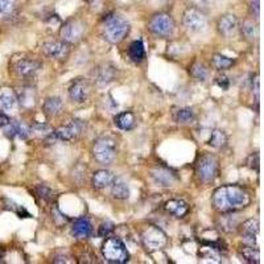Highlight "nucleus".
Masks as SVG:
<instances>
[{
  "label": "nucleus",
  "mask_w": 264,
  "mask_h": 264,
  "mask_svg": "<svg viewBox=\"0 0 264 264\" xmlns=\"http://www.w3.org/2000/svg\"><path fill=\"white\" fill-rule=\"evenodd\" d=\"M250 202V193L238 185L221 186L213 194V206L219 213H235L247 208Z\"/></svg>",
  "instance_id": "1"
},
{
  "label": "nucleus",
  "mask_w": 264,
  "mask_h": 264,
  "mask_svg": "<svg viewBox=\"0 0 264 264\" xmlns=\"http://www.w3.org/2000/svg\"><path fill=\"white\" fill-rule=\"evenodd\" d=\"M129 32V24L119 15L107 16L103 23V37L111 44L122 42Z\"/></svg>",
  "instance_id": "2"
},
{
  "label": "nucleus",
  "mask_w": 264,
  "mask_h": 264,
  "mask_svg": "<svg viewBox=\"0 0 264 264\" xmlns=\"http://www.w3.org/2000/svg\"><path fill=\"white\" fill-rule=\"evenodd\" d=\"M102 254L108 263L114 264L127 263L129 259L126 245L119 238H114V236H107L102 245Z\"/></svg>",
  "instance_id": "3"
},
{
  "label": "nucleus",
  "mask_w": 264,
  "mask_h": 264,
  "mask_svg": "<svg viewBox=\"0 0 264 264\" xmlns=\"http://www.w3.org/2000/svg\"><path fill=\"white\" fill-rule=\"evenodd\" d=\"M92 151L98 163L110 165L117 158V142L110 136H101L94 142Z\"/></svg>",
  "instance_id": "4"
},
{
  "label": "nucleus",
  "mask_w": 264,
  "mask_h": 264,
  "mask_svg": "<svg viewBox=\"0 0 264 264\" xmlns=\"http://www.w3.org/2000/svg\"><path fill=\"white\" fill-rule=\"evenodd\" d=\"M218 159L211 153H204L195 161V174L202 183H213L218 177Z\"/></svg>",
  "instance_id": "5"
},
{
  "label": "nucleus",
  "mask_w": 264,
  "mask_h": 264,
  "mask_svg": "<svg viewBox=\"0 0 264 264\" xmlns=\"http://www.w3.org/2000/svg\"><path fill=\"white\" fill-rule=\"evenodd\" d=\"M142 242L148 252L163 250L168 243V238L163 230L156 226H148L142 233Z\"/></svg>",
  "instance_id": "6"
},
{
  "label": "nucleus",
  "mask_w": 264,
  "mask_h": 264,
  "mask_svg": "<svg viewBox=\"0 0 264 264\" xmlns=\"http://www.w3.org/2000/svg\"><path fill=\"white\" fill-rule=\"evenodd\" d=\"M174 20L168 13H158V15L152 16L149 23H148V28L149 31L158 37H169L174 32Z\"/></svg>",
  "instance_id": "7"
},
{
  "label": "nucleus",
  "mask_w": 264,
  "mask_h": 264,
  "mask_svg": "<svg viewBox=\"0 0 264 264\" xmlns=\"http://www.w3.org/2000/svg\"><path fill=\"white\" fill-rule=\"evenodd\" d=\"M86 129V123L81 119H73L72 122L65 127L56 129L48 136L47 139H53V140H61V142H72L74 139L78 138L82 132Z\"/></svg>",
  "instance_id": "8"
},
{
  "label": "nucleus",
  "mask_w": 264,
  "mask_h": 264,
  "mask_svg": "<svg viewBox=\"0 0 264 264\" xmlns=\"http://www.w3.org/2000/svg\"><path fill=\"white\" fill-rule=\"evenodd\" d=\"M86 32V24L81 19H69L61 27L60 36L69 44H76L82 40Z\"/></svg>",
  "instance_id": "9"
},
{
  "label": "nucleus",
  "mask_w": 264,
  "mask_h": 264,
  "mask_svg": "<svg viewBox=\"0 0 264 264\" xmlns=\"http://www.w3.org/2000/svg\"><path fill=\"white\" fill-rule=\"evenodd\" d=\"M183 23L188 31L193 32V33H200V32L205 31L208 20H206L204 11L198 10L197 7H189L184 12Z\"/></svg>",
  "instance_id": "10"
},
{
  "label": "nucleus",
  "mask_w": 264,
  "mask_h": 264,
  "mask_svg": "<svg viewBox=\"0 0 264 264\" xmlns=\"http://www.w3.org/2000/svg\"><path fill=\"white\" fill-rule=\"evenodd\" d=\"M117 77L118 69L110 62L101 63L93 70V79L98 86H102V87L110 85L111 82L117 79Z\"/></svg>",
  "instance_id": "11"
},
{
  "label": "nucleus",
  "mask_w": 264,
  "mask_h": 264,
  "mask_svg": "<svg viewBox=\"0 0 264 264\" xmlns=\"http://www.w3.org/2000/svg\"><path fill=\"white\" fill-rule=\"evenodd\" d=\"M13 72L20 78H32L37 74L38 70L42 68L41 62L29 58H19L13 62Z\"/></svg>",
  "instance_id": "12"
},
{
  "label": "nucleus",
  "mask_w": 264,
  "mask_h": 264,
  "mask_svg": "<svg viewBox=\"0 0 264 264\" xmlns=\"http://www.w3.org/2000/svg\"><path fill=\"white\" fill-rule=\"evenodd\" d=\"M90 95V83L83 78H77L69 86V97L74 103H85Z\"/></svg>",
  "instance_id": "13"
},
{
  "label": "nucleus",
  "mask_w": 264,
  "mask_h": 264,
  "mask_svg": "<svg viewBox=\"0 0 264 264\" xmlns=\"http://www.w3.org/2000/svg\"><path fill=\"white\" fill-rule=\"evenodd\" d=\"M42 51L54 60H65L70 53V44L66 41H51L42 45Z\"/></svg>",
  "instance_id": "14"
},
{
  "label": "nucleus",
  "mask_w": 264,
  "mask_h": 264,
  "mask_svg": "<svg viewBox=\"0 0 264 264\" xmlns=\"http://www.w3.org/2000/svg\"><path fill=\"white\" fill-rule=\"evenodd\" d=\"M239 229H240V235H242L245 245L256 246V238L260 231V225H259L258 219L246 221L239 226Z\"/></svg>",
  "instance_id": "15"
},
{
  "label": "nucleus",
  "mask_w": 264,
  "mask_h": 264,
  "mask_svg": "<svg viewBox=\"0 0 264 264\" xmlns=\"http://www.w3.org/2000/svg\"><path fill=\"white\" fill-rule=\"evenodd\" d=\"M217 28L218 32L222 36H225V37L234 36L239 28V23L238 19H236V16L227 13V15H224L222 17H219V20L217 23Z\"/></svg>",
  "instance_id": "16"
},
{
  "label": "nucleus",
  "mask_w": 264,
  "mask_h": 264,
  "mask_svg": "<svg viewBox=\"0 0 264 264\" xmlns=\"http://www.w3.org/2000/svg\"><path fill=\"white\" fill-rule=\"evenodd\" d=\"M93 233V225L87 217H81L72 225V235L77 239L89 238Z\"/></svg>",
  "instance_id": "17"
},
{
  "label": "nucleus",
  "mask_w": 264,
  "mask_h": 264,
  "mask_svg": "<svg viewBox=\"0 0 264 264\" xmlns=\"http://www.w3.org/2000/svg\"><path fill=\"white\" fill-rule=\"evenodd\" d=\"M6 127V135L8 138L28 139L32 132L26 123L20 122V120H10V123Z\"/></svg>",
  "instance_id": "18"
},
{
  "label": "nucleus",
  "mask_w": 264,
  "mask_h": 264,
  "mask_svg": "<svg viewBox=\"0 0 264 264\" xmlns=\"http://www.w3.org/2000/svg\"><path fill=\"white\" fill-rule=\"evenodd\" d=\"M151 177L153 181L160 186H172L176 183V174L168 168H155L151 172Z\"/></svg>",
  "instance_id": "19"
},
{
  "label": "nucleus",
  "mask_w": 264,
  "mask_h": 264,
  "mask_svg": "<svg viewBox=\"0 0 264 264\" xmlns=\"http://www.w3.org/2000/svg\"><path fill=\"white\" fill-rule=\"evenodd\" d=\"M164 208L167 213L176 218H184L189 213V205L184 200H179V198H173L167 201Z\"/></svg>",
  "instance_id": "20"
},
{
  "label": "nucleus",
  "mask_w": 264,
  "mask_h": 264,
  "mask_svg": "<svg viewBox=\"0 0 264 264\" xmlns=\"http://www.w3.org/2000/svg\"><path fill=\"white\" fill-rule=\"evenodd\" d=\"M16 98L17 102H20L23 107L31 108L36 104V92L35 89L32 87H21L16 92Z\"/></svg>",
  "instance_id": "21"
},
{
  "label": "nucleus",
  "mask_w": 264,
  "mask_h": 264,
  "mask_svg": "<svg viewBox=\"0 0 264 264\" xmlns=\"http://www.w3.org/2000/svg\"><path fill=\"white\" fill-rule=\"evenodd\" d=\"M114 123L115 126L120 129H132L136 126V117L135 114L131 113V111H124V113L118 114L117 117L114 118Z\"/></svg>",
  "instance_id": "22"
},
{
  "label": "nucleus",
  "mask_w": 264,
  "mask_h": 264,
  "mask_svg": "<svg viewBox=\"0 0 264 264\" xmlns=\"http://www.w3.org/2000/svg\"><path fill=\"white\" fill-rule=\"evenodd\" d=\"M114 179H115V176H114L113 173L108 172V170H106V169H101L94 173L92 183H93V186H94L95 189H104V188H108V186H111Z\"/></svg>",
  "instance_id": "23"
},
{
  "label": "nucleus",
  "mask_w": 264,
  "mask_h": 264,
  "mask_svg": "<svg viewBox=\"0 0 264 264\" xmlns=\"http://www.w3.org/2000/svg\"><path fill=\"white\" fill-rule=\"evenodd\" d=\"M62 99L60 97H49L47 98V101L44 102V106H42V110L47 117L53 118L57 117L58 114L62 111Z\"/></svg>",
  "instance_id": "24"
},
{
  "label": "nucleus",
  "mask_w": 264,
  "mask_h": 264,
  "mask_svg": "<svg viewBox=\"0 0 264 264\" xmlns=\"http://www.w3.org/2000/svg\"><path fill=\"white\" fill-rule=\"evenodd\" d=\"M17 104V98L16 94L8 89L0 90V110L11 111L13 110Z\"/></svg>",
  "instance_id": "25"
},
{
  "label": "nucleus",
  "mask_w": 264,
  "mask_h": 264,
  "mask_svg": "<svg viewBox=\"0 0 264 264\" xmlns=\"http://www.w3.org/2000/svg\"><path fill=\"white\" fill-rule=\"evenodd\" d=\"M128 57L135 63H140L145 60V49L142 40L134 41L128 48Z\"/></svg>",
  "instance_id": "26"
},
{
  "label": "nucleus",
  "mask_w": 264,
  "mask_h": 264,
  "mask_svg": "<svg viewBox=\"0 0 264 264\" xmlns=\"http://www.w3.org/2000/svg\"><path fill=\"white\" fill-rule=\"evenodd\" d=\"M240 255H242L243 260L251 264L260 263V251H259L258 246H249L245 245L240 249Z\"/></svg>",
  "instance_id": "27"
},
{
  "label": "nucleus",
  "mask_w": 264,
  "mask_h": 264,
  "mask_svg": "<svg viewBox=\"0 0 264 264\" xmlns=\"http://www.w3.org/2000/svg\"><path fill=\"white\" fill-rule=\"evenodd\" d=\"M173 119L180 124H188L195 119V114L190 107H181L173 111Z\"/></svg>",
  "instance_id": "28"
},
{
  "label": "nucleus",
  "mask_w": 264,
  "mask_h": 264,
  "mask_svg": "<svg viewBox=\"0 0 264 264\" xmlns=\"http://www.w3.org/2000/svg\"><path fill=\"white\" fill-rule=\"evenodd\" d=\"M111 194L118 200H126L129 197V189L123 180L114 179L113 184H111Z\"/></svg>",
  "instance_id": "29"
},
{
  "label": "nucleus",
  "mask_w": 264,
  "mask_h": 264,
  "mask_svg": "<svg viewBox=\"0 0 264 264\" xmlns=\"http://www.w3.org/2000/svg\"><path fill=\"white\" fill-rule=\"evenodd\" d=\"M209 145H211L215 149H222L227 145V135L226 132L222 131V129H213L210 134V138H209Z\"/></svg>",
  "instance_id": "30"
},
{
  "label": "nucleus",
  "mask_w": 264,
  "mask_h": 264,
  "mask_svg": "<svg viewBox=\"0 0 264 264\" xmlns=\"http://www.w3.org/2000/svg\"><path fill=\"white\" fill-rule=\"evenodd\" d=\"M240 29H242L243 37L249 41H254L259 35L258 24L254 23V20H246V21H243V26L240 27Z\"/></svg>",
  "instance_id": "31"
},
{
  "label": "nucleus",
  "mask_w": 264,
  "mask_h": 264,
  "mask_svg": "<svg viewBox=\"0 0 264 264\" xmlns=\"http://www.w3.org/2000/svg\"><path fill=\"white\" fill-rule=\"evenodd\" d=\"M189 72H190V76H192L195 81H200V82H205L209 76L208 68L201 62L193 63Z\"/></svg>",
  "instance_id": "32"
},
{
  "label": "nucleus",
  "mask_w": 264,
  "mask_h": 264,
  "mask_svg": "<svg viewBox=\"0 0 264 264\" xmlns=\"http://www.w3.org/2000/svg\"><path fill=\"white\" fill-rule=\"evenodd\" d=\"M213 65L215 69L222 72V70L230 69V68L234 65V60L233 58H229V57L224 56V54H214Z\"/></svg>",
  "instance_id": "33"
},
{
  "label": "nucleus",
  "mask_w": 264,
  "mask_h": 264,
  "mask_svg": "<svg viewBox=\"0 0 264 264\" xmlns=\"http://www.w3.org/2000/svg\"><path fill=\"white\" fill-rule=\"evenodd\" d=\"M221 251H218L217 249H214L211 247L210 245H206L204 243V247L200 250V256L205 259H209V260H213V261H217L219 263L221 261Z\"/></svg>",
  "instance_id": "34"
},
{
  "label": "nucleus",
  "mask_w": 264,
  "mask_h": 264,
  "mask_svg": "<svg viewBox=\"0 0 264 264\" xmlns=\"http://www.w3.org/2000/svg\"><path fill=\"white\" fill-rule=\"evenodd\" d=\"M19 0H0V17H10L13 15Z\"/></svg>",
  "instance_id": "35"
},
{
  "label": "nucleus",
  "mask_w": 264,
  "mask_h": 264,
  "mask_svg": "<svg viewBox=\"0 0 264 264\" xmlns=\"http://www.w3.org/2000/svg\"><path fill=\"white\" fill-rule=\"evenodd\" d=\"M31 131L35 132L37 136H42V138L47 139L48 136L53 132V128H52L49 124H47V123H35V124L32 126Z\"/></svg>",
  "instance_id": "36"
},
{
  "label": "nucleus",
  "mask_w": 264,
  "mask_h": 264,
  "mask_svg": "<svg viewBox=\"0 0 264 264\" xmlns=\"http://www.w3.org/2000/svg\"><path fill=\"white\" fill-rule=\"evenodd\" d=\"M114 229H115V226H114L113 222H110V221H106V222H103V224L101 225V227H99L98 235L102 236V238H107V236L111 235V233L114 231Z\"/></svg>",
  "instance_id": "37"
},
{
  "label": "nucleus",
  "mask_w": 264,
  "mask_h": 264,
  "mask_svg": "<svg viewBox=\"0 0 264 264\" xmlns=\"http://www.w3.org/2000/svg\"><path fill=\"white\" fill-rule=\"evenodd\" d=\"M36 192H37V194L40 195L42 200H45V201H51L52 197H53V192H52V189L48 188V186H45V185H38L37 189H36Z\"/></svg>",
  "instance_id": "38"
},
{
  "label": "nucleus",
  "mask_w": 264,
  "mask_h": 264,
  "mask_svg": "<svg viewBox=\"0 0 264 264\" xmlns=\"http://www.w3.org/2000/svg\"><path fill=\"white\" fill-rule=\"evenodd\" d=\"M215 85H217L218 87L222 89V90H229L231 82H230L229 77H227L226 74H218V76L215 77Z\"/></svg>",
  "instance_id": "39"
},
{
  "label": "nucleus",
  "mask_w": 264,
  "mask_h": 264,
  "mask_svg": "<svg viewBox=\"0 0 264 264\" xmlns=\"http://www.w3.org/2000/svg\"><path fill=\"white\" fill-rule=\"evenodd\" d=\"M249 4L251 16H254L255 19H259V15H260V0H250Z\"/></svg>",
  "instance_id": "40"
},
{
  "label": "nucleus",
  "mask_w": 264,
  "mask_h": 264,
  "mask_svg": "<svg viewBox=\"0 0 264 264\" xmlns=\"http://www.w3.org/2000/svg\"><path fill=\"white\" fill-rule=\"evenodd\" d=\"M247 165H249L251 169H255L256 172L259 170V153L255 152V153L250 155L249 159H247Z\"/></svg>",
  "instance_id": "41"
},
{
  "label": "nucleus",
  "mask_w": 264,
  "mask_h": 264,
  "mask_svg": "<svg viewBox=\"0 0 264 264\" xmlns=\"http://www.w3.org/2000/svg\"><path fill=\"white\" fill-rule=\"evenodd\" d=\"M211 4H213V0H195V6H197L198 10H206V8H210Z\"/></svg>",
  "instance_id": "42"
},
{
  "label": "nucleus",
  "mask_w": 264,
  "mask_h": 264,
  "mask_svg": "<svg viewBox=\"0 0 264 264\" xmlns=\"http://www.w3.org/2000/svg\"><path fill=\"white\" fill-rule=\"evenodd\" d=\"M53 218H54V221H57L58 218H60L61 224H66V222H68V218H66L63 214H61L60 210H58L57 208H54V210H53Z\"/></svg>",
  "instance_id": "43"
},
{
  "label": "nucleus",
  "mask_w": 264,
  "mask_h": 264,
  "mask_svg": "<svg viewBox=\"0 0 264 264\" xmlns=\"http://www.w3.org/2000/svg\"><path fill=\"white\" fill-rule=\"evenodd\" d=\"M10 117L7 115L6 113L3 111H0V127H6L8 123H10Z\"/></svg>",
  "instance_id": "44"
},
{
  "label": "nucleus",
  "mask_w": 264,
  "mask_h": 264,
  "mask_svg": "<svg viewBox=\"0 0 264 264\" xmlns=\"http://www.w3.org/2000/svg\"><path fill=\"white\" fill-rule=\"evenodd\" d=\"M3 256H4V252H3V251H0V260L3 259Z\"/></svg>",
  "instance_id": "45"
},
{
  "label": "nucleus",
  "mask_w": 264,
  "mask_h": 264,
  "mask_svg": "<svg viewBox=\"0 0 264 264\" xmlns=\"http://www.w3.org/2000/svg\"><path fill=\"white\" fill-rule=\"evenodd\" d=\"M83 2H92V0H83Z\"/></svg>",
  "instance_id": "46"
}]
</instances>
